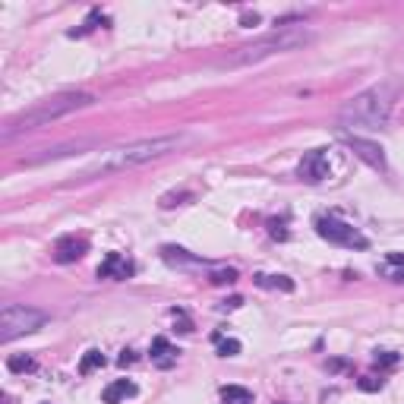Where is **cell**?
Returning a JSON list of instances; mask_svg holds the SVG:
<instances>
[{
    "instance_id": "obj_1",
    "label": "cell",
    "mask_w": 404,
    "mask_h": 404,
    "mask_svg": "<svg viewBox=\"0 0 404 404\" xmlns=\"http://www.w3.org/2000/svg\"><path fill=\"white\" fill-rule=\"evenodd\" d=\"M180 143L183 136H155V139H136V143H127V145H114V149L101 152V158L79 174V180H98V177H108V174L127 171V167H139L145 161H155L161 155H167V152H174Z\"/></svg>"
},
{
    "instance_id": "obj_2",
    "label": "cell",
    "mask_w": 404,
    "mask_h": 404,
    "mask_svg": "<svg viewBox=\"0 0 404 404\" xmlns=\"http://www.w3.org/2000/svg\"><path fill=\"white\" fill-rule=\"evenodd\" d=\"M92 105H95V95H89V92L54 95V98L38 101L35 108H29V111L13 117V120L4 127L0 139H4V143H10V139H16L19 133H29V130H41V127H48V123L61 120V117L76 114V111H83V108H92Z\"/></svg>"
},
{
    "instance_id": "obj_3",
    "label": "cell",
    "mask_w": 404,
    "mask_h": 404,
    "mask_svg": "<svg viewBox=\"0 0 404 404\" xmlns=\"http://www.w3.org/2000/svg\"><path fill=\"white\" fill-rule=\"evenodd\" d=\"M392 108H395V83H379L373 89L354 95L341 108L338 120H341L344 130H379L388 120Z\"/></svg>"
},
{
    "instance_id": "obj_4",
    "label": "cell",
    "mask_w": 404,
    "mask_h": 404,
    "mask_svg": "<svg viewBox=\"0 0 404 404\" xmlns=\"http://www.w3.org/2000/svg\"><path fill=\"white\" fill-rule=\"evenodd\" d=\"M310 41V32L306 29H297V26H281L275 29L266 38H256L253 45H244L237 48L234 54H227L222 61V67H249V63H259V61H269L275 54H284V51H297Z\"/></svg>"
},
{
    "instance_id": "obj_5",
    "label": "cell",
    "mask_w": 404,
    "mask_h": 404,
    "mask_svg": "<svg viewBox=\"0 0 404 404\" xmlns=\"http://www.w3.org/2000/svg\"><path fill=\"white\" fill-rule=\"evenodd\" d=\"M45 322H48L45 310H35V306H26V304H10L0 313V341L10 344L23 335H32V332H38Z\"/></svg>"
},
{
    "instance_id": "obj_6",
    "label": "cell",
    "mask_w": 404,
    "mask_h": 404,
    "mask_svg": "<svg viewBox=\"0 0 404 404\" xmlns=\"http://www.w3.org/2000/svg\"><path fill=\"white\" fill-rule=\"evenodd\" d=\"M316 234H319L322 240H328V244L344 247V249H366L370 247V240H366L354 224L341 222V218H335V215H319L316 218Z\"/></svg>"
},
{
    "instance_id": "obj_7",
    "label": "cell",
    "mask_w": 404,
    "mask_h": 404,
    "mask_svg": "<svg viewBox=\"0 0 404 404\" xmlns=\"http://www.w3.org/2000/svg\"><path fill=\"white\" fill-rule=\"evenodd\" d=\"M86 253H89V240L76 237V234H67V237H61L54 244V262H61V266H70V262L83 259Z\"/></svg>"
},
{
    "instance_id": "obj_8",
    "label": "cell",
    "mask_w": 404,
    "mask_h": 404,
    "mask_svg": "<svg viewBox=\"0 0 404 404\" xmlns=\"http://www.w3.org/2000/svg\"><path fill=\"white\" fill-rule=\"evenodd\" d=\"M136 266L127 259V256L120 253H108L105 262L98 266V278H108V281H127V278H133Z\"/></svg>"
},
{
    "instance_id": "obj_9",
    "label": "cell",
    "mask_w": 404,
    "mask_h": 404,
    "mask_svg": "<svg viewBox=\"0 0 404 404\" xmlns=\"http://www.w3.org/2000/svg\"><path fill=\"white\" fill-rule=\"evenodd\" d=\"M300 177L310 180V183L326 180L328 177V158H326V152H322V149L306 152L304 161H300Z\"/></svg>"
},
{
    "instance_id": "obj_10",
    "label": "cell",
    "mask_w": 404,
    "mask_h": 404,
    "mask_svg": "<svg viewBox=\"0 0 404 404\" xmlns=\"http://www.w3.org/2000/svg\"><path fill=\"white\" fill-rule=\"evenodd\" d=\"M89 143H67V145H54V149H41V152H35V155H26V158H19V165H26V167H35V165H45V161H57V158H67L73 155V152H83Z\"/></svg>"
},
{
    "instance_id": "obj_11",
    "label": "cell",
    "mask_w": 404,
    "mask_h": 404,
    "mask_svg": "<svg viewBox=\"0 0 404 404\" xmlns=\"http://www.w3.org/2000/svg\"><path fill=\"white\" fill-rule=\"evenodd\" d=\"M348 149L354 152L357 158H363L370 167H376V171H385V155H382V145L366 143V139H360V136H351V139H348Z\"/></svg>"
},
{
    "instance_id": "obj_12",
    "label": "cell",
    "mask_w": 404,
    "mask_h": 404,
    "mask_svg": "<svg viewBox=\"0 0 404 404\" xmlns=\"http://www.w3.org/2000/svg\"><path fill=\"white\" fill-rule=\"evenodd\" d=\"M149 354H152V363H155L158 370H171V366L177 363V354H180V351L174 348L167 338H155V341H152V351H149Z\"/></svg>"
},
{
    "instance_id": "obj_13",
    "label": "cell",
    "mask_w": 404,
    "mask_h": 404,
    "mask_svg": "<svg viewBox=\"0 0 404 404\" xmlns=\"http://www.w3.org/2000/svg\"><path fill=\"white\" fill-rule=\"evenodd\" d=\"M136 395V385L130 379H117V382H111V385L101 392V401L105 404H120V401H127V398H133Z\"/></svg>"
},
{
    "instance_id": "obj_14",
    "label": "cell",
    "mask_w": 404,
    "mask_h": 404,
    "mask_svg": "<svg viewBox=\"0 0 404 404\" xmlns=\"http://www.w3.org/2000/svg\"><path fill=\"white\" fill-rule=\"evenodd\" d=\"M161 256H165V262H174V266H200V256H190L187 249L180 247H161Z\"/></svg>"
},
{
    "instance_id": "obj_15",
    "label": "cell",
    "mask_w": 404,
    "mask_h": 404,
    "mask_svg": "<svg viewBox=\"0 0 404 404\" xmlns=\"http://www.w3.org/2000/svg\"><path fill=\"white\" fill-rule=\"evenodd\" d=\"M256 284L259 288H271V291H294V281L288 275H256Z\"/></svg>"
},
{
    "instance_id": "obj_16",
    "label": "cell",
    "mask_w": 404,
    "mask_h": 404,
    "mask_svg": "<svg viewBox=\"0 0 404 404\" xmlns=\"http://www.w3.org/2000/svg\"><path fill=\"white\" fill-rule=\"evenodd\" d=\"M222 404H253V395H249V388L224 385L222 388Z\"/></svg>"
},
{
    "instance_id": "obj_17",
    "label": "cell",
    "mask_w": 404,
    "mask_h": 404,
    "mask_svg": "<svg viewBox=\"0 0 404 404\" xmlns=\"http://www.w3.org/2000/svg\"><path fill=\"white\" fill-rule=\"evenodd\" d=\"M98 23H105V16H101V10H92L89 16H86V23L79 29H70V38H86L89 32H95L98 29Z\"/></svg>"
},
{
    "instance_id": "obj_18",
    "label": "cell",
    "mask_w": 404,
    "mask_h": 404,
    "mask_svg": "<svg viewBox=\"0 0 404 404\" xmlns=\"http://www.w3.org/2000/svg\"><path fill=\"white\" fill-rule=\"evenodd\" d=\"M101 366H105V354H101V351H86V357L79 360V373H83V376L101 370Z\"/></svg>"
},
{
    "instance_id": "obj_19",
    "label": "cell",
    "mask_w": 404,
    "mask_h": 404,
    "mask_svg": "<svg viewBox=\"0 0 404 404\" xmlns=\"http://www.w3.org/2000/svg\"><path fill=\"white\" fill-rule=\"evenodd\" d=\"M6 370H10V373H32L35 370V357H23V354L10 357V360H6Z\"/></svg>"
},
{
    "instance_id": "obj_20",
    "label": "cell",
    "mask_w": 404,
    "mask_h": 404,
    "mask_svg": "<svg viewBox=\"0 0 404 404\" xmlns=\"http://www.w3.org/2000/svg\"><path fill=\"white\" fill-rule=\"evenodd\" d=\"M218 354L222 357H237L240 354V341H234V338H218Z\"/></svg>"
},
{
    "instance_id": "obj_21",
    "label": "cell",
    "mask_w": 404,
    "mask_h": 404,
    "mask_svg": "<svg viewBox=\"0 0 404 404\" xmlns=\"http://www.w3.org/2000/svg\"><path fill=\"white\" fill-rule=\"evenodd\" d=\"M212 281H215V284H234V281H237V271H234V269H222V271H215V275H212Z\"/></svg>"
},
{
    "instance_id": "obj_22",
    "label": "cell",
    "mask_w": 404,
    "mask_h": 404,
    "mask_svg": "<svg viewBox=\"0 0 404 404\" xmlns=\"http://www.w3.org/2000/svg\"><path fill=\"white\" fill-rule=\"evenodd\" d=\"M357 388H363V392H379L382 388V379H376V376H363L357 382Z\"/></svg>"
},
{
    "instance_id": "obj_23",
    "label": "cell",
    "mask_w": 404,
    "mask_h": 404,
    "mask_svg": "<svg viewBox=\"0 0 404 404\" xmlns=\"http://www.w3.org/2000/svg\"><path fill=\"white\" fill-rule=\"evenodd\" d=\"M376 363L379 366H395L398 363V354H395V351H382V354H376Z\"/></svg>"
},
{
    "instance_id": "obj_24",
    "label": "cell",
    "mask_w": 404,
    "mask_h": 404,
    "mask_svg": "<svg viewBox=\"0 0 404 404\" xmlns=\"http://www.w3.org/2000/svg\"><path fill=\"white\" fill-rule=\"evenodd\" d=\"M269 234L278 240H288V231H284V222H269Z\"/></svg>"
},
{
    "instance_id": "obj_25",
    "label": "cell",
    "mask_w": 404,
    "mask_h": 404,
    "mask_svg": "<svg viewBox=\"0 0 404 404\" xmlns=\"http://www.w3.org/2000/svg\"><path fill=\"white\" fill-rule=\"evenodd\" d=\"M174 319L180 322V332H183V335H187V332H193V322L187 319V313H183V310H174Z\"/></svg>"
},
{
    "instance_id": "obj_26",
    "label": "cell",
    "mask_w": 404,
    "mask_h": 404,
    "mask_svg": "<svg viewBox=\"0 0 404 404\" xmlns=\"http://www.w3.org/2000/svg\"><path fill=\"white\" fill-rule=\"evenodd\" d=\"M133 351H123V354H120V360H117V363H120V366H127V363H133Z\"/></svg>"
},
{
    "instance_id": "obj_27",
    "label": "cell",
    "mask_w": 404,
    "mask_h": 404,
    "mask_svg": "<svg viewBox=\"0 0 404 404\" xmlns=\"http://www.w3.org/2000/svg\"><path fill=\"white\" fill-rule=\"evenodd\" d=\"M256 23H259V16H256V13H253V16H249V13L244 16V26H256Z\"/></svg>"
},
{
    "instance_id": "obj_28",
    "label": "cell",
    "mask_w": 404,
    "mask_h": 404,
    "mask_svg": "<svg viewBox=\"0 0 404 404\" xmlns=\"http://www.w3.org/2000/svg\"><path fill=\"white\" fill-rule=\"evenodd\" d=\"M4 404H10V398H6V395H4Z\"/></svg>"
}]
</instances>
